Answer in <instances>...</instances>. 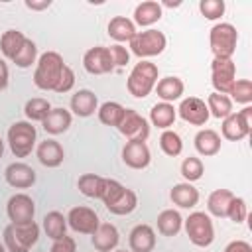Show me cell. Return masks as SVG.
Wrapping results in <instances>:
<instances>
[{"label": "cell", "mask_w": 252, "mask_h": 252, "mask_svg": "<svg viewBox=\"0 0 252 252\" xmlns=\"http://www.w3.org/2000/svg\"><path fill=\"white\" fill-rule=\"evenodd\" d=\"M185 232L191 240V244L199 246V248H207L213 244L215 240V224L211 220V217L203 211H195L191 213L185 220H183Z\"/></svg>", "instance_id": "52a82bcc"}, {"label": "cell", "mask_w": 252, "mask_h": 252, "mask_svg": "<svg viewBox=\"0 0 252 252\" xmlns=\"http://www.w3.org/2000/svg\"><path fill=\"white\" fill-rule=\"evenodd\" d=\"M158 232L163 236H175L179 234V230L183 228V219L179 215V211L175 209H165L158 215Z\"/></svg>", "instance_id": "f1b7e54d"}, {"label": "cell", "mask_w": 252, "mask_h": 252, "mask_svg": "<svg viewBox=\"0 0 252 252\" xmlns=\"http://www.w3.org/2000/svg\"><path fill=\"white\" fill-rule=\"evenodd\" d=\"M159 77V69L156 63H150L148 59H142L140 63H136L126 79V89L134 98H146Z\"/></svg>", "instance_id": "7a4b0ae2"}, {"label": "cell", "mask_w": 252, "mask_h": 252, "mask_svg": "<svg viewBox=\"0 0 252 252\" xmlns=\"http://www.w3.org/2000/svg\"><path fill=\"white\" fill-rule=\"evenodd\" d=\"M177 116L185 122H189L191 126H205L209 120V108L205 104V100L197 98V96H187L179 102Z\"/></svg>", "instance_id": "5bb4252c"}, {"label": "cell", "mask_w": 252, "mask_h": 252, "mask_svg": "<svg viewBox=\"0 0 252 252\" xmlns=\"http://www.w3.org/2000/svg\"><path fill=\"white\" fill-rule=\"evenodd\" d=\"M114 252H132V250H114Z\"/></svg>", "instance_id": "f5cc1de1"}, {"label": "cell", "mask_w": 252, "mask_h": 252, "mask_svg": "<svg viewBox=\"0 0 252 252\" xmlns=\"http://www.w3.org/2000/svg\"><path fill=\"white\" fill-rule=\"evenodd\" d=\"M169 199H171L173 205H177L179 209H193V207L199 203V191H197L191 183L183 181V183H177V185L171 187Z\"/></svg>", "instance_id": "d4e9b609"}, {"label": "cell", "mask_w": 252, "mask_h": 252, "mask_svg": "<svg viewBox=\"0 0 252 252\" xmlns=\"http://www.w3.org/2000/svg\"><path fill=\"white\" fill-rule=\"evenodd\" d=\"M0 252H6V246H4V242H0Z\"/></svg>", "instance_id": "816d5d0a"}, {"label": "cell", "mask_w": 252, "mask_h": 252, "mask_svg": "<svg viewBox=\"0 0 252 252\" xmlns=\"http://www.w3.org/2000/svg\"><path fill=\"white\" fill-rule=\"evenodd\" d=\"M35 156H37L41 165H45V167H59L63 163V159H65V150H63V146L57 140L47 138V140L37 144Z\"/></svg>", "instance_id": "e0dca14e"}, {"label": "cell", "mask_w": 252, "mask_h": 252, "mask_svg": "<svg viewBox=\"0 0 252 252\" xmlns=\"http://www.w3.org/2000/svg\"><path fill=\"white\" fill-rule=\"evenodd\" d=\"M24 4H26V8L39 12V10H47V8L51 6V0H39V2H37V0H26Z\"/></svg>", "instance_id": "c3c4849f"}, {"label": "cell", "mask_w": 252, "mask_h": 252, "mask_svg": "<svg viewBox=\"0 0 252 252\" xmlns=\"http://www.w3.org/2000/svg\"><path fill=\"white\" fill-rule=\"evenodd\" d=\"M122 161L132 169H146L152 161V154L146 142H126L122 148Z\"/></svg>", "instance_id": "2e32d148"}, {"label": "cell", "mask_w": 252, "mask_h": 252, "mask_svg": "<svg viewBox=\"0 0 252 252\" xmlns=\"http://www.w3.org/2000/svg\"><path fill=\"white\" fill-rule=\"evenodd\" d=\"M207 108H209V116H215V118H226L228 114H232V100L226 96V94H219V93H211L207 96Z\"/></svg>", "instance_id": "d6a6232c"}, {"label": "cell", "mask_w": 252, "mask_h": 252, "mask_svg": "<svg viewBox=\"0 0 252 252\" xmlns=\"http://www.w3.org/2000/svg\"><path fill=\"white\" fill-rule=\"evenodd\" d=\"M224 252H252V246L246 240H232L224 246Z\"/></svg>", "instance_id": "7dc6e473"}, {"label": "cell", "mask_w": 252, "mask_h": 252, "mask_svg": "<svg viewBox=\"0 0 252 252\" xmlns=\"http://www.w3.org/2000/svg\"><path fill=\"white\" fill-rule=\"evenodd\" d=\"M4 156V142H2V138H0V158Z\"/></svg>", "instance_id": "f907efd6"}, {"label": "cell", "mask_w": 252, "mask_h": 252, "mask_svg": "<svg viewBox=\"0 0 252 252\" xmlns=\"http://www.w3.org/2000/svg\"><path fill=\"white\" fill-rule=\"evenodd\" d=\"M12 63L20 69H28L32 67L33 63H37V45L32 41V39H26L24 47L20 49V53L12 59Z\"/></svg>", "instance_id": "ab89813d"}, {"label": "cell", "mask_w": 252, "mask_h": 252, "mask_svg": "<svg viewBox=\"0 0 252 252\" xmlns=\"http://www.w3.org/2000/svg\"><path fill=\"white\" fill-rule=\"evenodd\" d=\"M203 173H205V165H203V161H201L199 158L189 156V158H185V159L181 161V175H183V179H185L187 183L199 181V179L203 177Z\"/></svg>", "instance_id": "f35d334b"}, {"label": "cell", "mask_w": 252, "mask_h": 252, "mask_svg": "<svg viewBox=\"0 0 252 252\" xmlns=\"http://www.w3.org/2000/svg\"><path fill=\"white\" fill-rule=\"evenodd\" d=\"M98 224H100V219L91 207L79 205V207H73L67 215V226H71L79 234H94Z\"/></svg>", "instance_id": "7c38bea8"}, {"label": "cell", "mask_w": 252, "mask_h": 252, "mask_svg": "<svg viewBox=\"0 0 252 252\" xmlns=\"http://www.w3.org/2000/svg\"><path fill=\"white\" fill-rule=\"evenodd\" d=\"M230 100H236L238 104H244L248 106L252 102V83L250 79H236L234 85L230 87V93H228Z\"/></svg>", "instance_id": "74e56055"}, {"label": "cell", "mask_w": 252, "mask_h": 252, "mask_svg": "<svg viewBox=\"0 0 252 252\" xmlns=\"http://www.w3.org/2000/svg\"><path fill=\"white\" fill-rule=\"evenodd\" d=\"M26 39L28 37L20 30H6L2 33V37H0V51H2V55L12 61L20 53V49L24 47Z\"/></svg>", "instance_id": "f546056e"}, {"label": "cell", "mask_w": 252, "mask_h": 252, "mask_svg": "<svg viewBox=\"0 0 252 252\" xmlns=\"http://www.w3.org/2000/svg\"><path fill=\"white\" fill-rule=\"evenodd\" d=\"M224 10H226V6L222 0H201L199 2V12L203 14V18H207L211 22L219 20L224 14Z\"/></svg>", "instance_id": "60d3db41"}, {"label": "cell", "mask_w": 252, "mask_h": 252, "mask_svg": "<svg viewBox=\"0 0 252 252\" xmlns=\"http://www.w3.org/2000/svg\"><path fill=\"white\" fill-rule=\"evenodd\" d=\"M124 189H126V187H124L120 181L104 177V187H102V195H100V201L104 203V207L112 205V203L122 195V191H124Z\"/></svg>", "instance_id": "b9f144b4"}, {"label": "cell", "mask_w": 252, "mask_h": 252, "mask_svg": "<svg viewBox=\"0 0 252 252\" xmlns=\"http://www.w3.org/2000/svg\"><path fill=\"white\" fill-rule=\"evenodd\" d=\"M124 110H126V108H124L120 102L106 100V102H102V104L98 106L96 114H98V120H100L104 126H112V128H116V126L120 124L122 116H124Z\"/></svg>", "instance_id": "1f68e13d"}, {"label": "cell", "mask_w": 252, "mask_h": 252, "mask_svg": "<svg viewBox=\"0 0 252 252\" xmlns=\"http://www.w3.org/2000/svg\"><path fill=\"white\" fill-rule=\"evenodd\" d=\"M77 187H79V191L85 197H89V199H100L102 187H104V177L94 175V173H85V175L79 177Z\"/></svg>", "instance_id": "836d02e7"}, {"label": "cell", "mask_w": 252, "mask_h": 252, "mask_svg": "<svg viewBox=\"0 0 252 252\" xmlns=\"http://www.w3.org/2000/svg\"><path fill=\"white\" fill-rule=\"evenodd\" d=\"M226 217H228L232 222L242 224V222L246 220V217H248V205H246V201H244L242 197H236V195H234L232 201H230V205H228Z\"/></svg>", "instance_id": "7bdbcfd3"}, {"label": "cell", "mask_w": 252, "mask_h": 252, "mask_svg": "<svg viewBox=\"0 0 252 252\" xmlns=\"http://www.w3.org/2000/svg\"><path fill=\"white\" fill-rule=\"evenodd\" d=\"M71 122H73L71 112L59 106V108H51V110L47 112V116L41 120V126H43V130H45L47 134L57 136V134L67 132L69 126H71Z\"/></svg>", "instance_id": "7402d4cb"}, {"label": "cell", "mask_w": 252, "mask_h": 252, "mask_svg": "<svg viewBox=\"0 0 252 252\" xmlns=\"http://www.w3.org/2000/svg\"><path fill=\"white\" fill-rule=\"evenodd\" d=\"M91 242L94 246L96 252H112L120 240L118 228L112 222H100L98 228L94 230V234H91Z\"/></svg>", "instance_id": "ac0fdd59"}, {"label": "cell", "mask_w": 252, "mask_h": 252, "mask_svg": "<svg viewBox=\"0 0 252 252\" xmlns=\"http://www.w3.org/2000/svg\"><path fill=\"white\" fill-rule=\"evenodd\" d=\"M163 16V10H161V4L156 2V0H146L142 4H138L134 8V26H142V28H150L154 26L156 22H159Z\"/></svg>", "instance_id": "44dd1931"}, {"label": "cell", "mask_w": 252, "mask_h": 252, "mask_svg": "<svg viewBox=\"0 0 252 252\" xmlns=\"http://www.w3.org/2000/svg\"><path fill=\"white\" fill-rule=\"evenodd\" d=\"M159 148L165 156L169 158H175L183 152V142H181V136L173 130H163L161 136H159Z\"/></svg>", "instance_id": "8d00e7d4"}, {"label": "cell", "mask_w": 252, "mask_h": 252, "mask_svg": "<svg viewBox=\"0 0 252 252\" xmlns=\"http://www.w3.org/2000/svg\"><path fill=\"white\" fill-rule=\"evenodd\" d=\"M132 252H152L156 248V230L150 224H136L128 234Z\"/></svg>", "instance_id": "d6986e66"}, {"label": "cell", "mask_w": 252, "mask_h": 252, "mask_svg": "<svg viewBox=\"0 0 252 252\" xmlns=\"http://www.w3.org/2000/svg\"><path fill=\"white\" fill-rule=\"evenodd\" d=\"M108 53H110V59H112V65L114 67H124L128 61H130V51L122 45V43H114L108 47Z\"/></svg>", "instance_id": "ee69618b"}, {"label": "cell", "mask_w": 252, "mask_h": 252, "mask_svg": "<svg viewBox=\"0 0 252 252\" xmlns=\"http://www.w3.org/2000/svg\"><path fill=\"white\" fill-rule=\"evenodd\" d=\"M195 150L201 154V156H205V158H211V156H217L219 152H220V136H219V132H215V130H211V128H203V130H199L197 134H195Z\"/></svg>", "instance_id": "cb8c5ba5"}, {"label": "cell", "mask_w": 252, "mask_h": 252, "mask_svg": "<svg viewBox=\"0 0 252 252\" xmlns=\"http://www.w3.org/2000/svg\"><path fill=\"white\" fill-rule=\"evenodd\" d=\"M49 110H51L49 100H47V98H41V96L30 98V100L26 102V106H24V114H26L28 122H41V120L47 116Z\"/></svg>", "instance_id": "e575fe53"}, {"label": "cell", "mask_w": 252, "mask_h": 252, "mask_svg": "<svg viewBox=\"0 0 252 252\" xmlns=\"http://www.w3.org/2000/svg\"><path fill=\"white\" fill-rule=\"evenodd\" d=\"M236 41H238V32L228 22L215 24L209 32V45L215 59H232L236 51Z\"/></svg>", "instance_id": "277c9868"}, {"label": "cell", "mask_w": 252, "mask_h": 252, "mask_svg": "<svg viewBox=\"0 0 252 252\" xmlns=\"http://www.w3.org/2000/svg\"><path fill=\"white\" fill-rule=\"evenodd\" d=\"M116 128L124 138H128V142H146L150 136V122L134 108L124 110V116Z\"/></svg>", "instance_id": "9c48e42d"}, {"label": "cell", "mask_w": 252, "mask_h": 252, "mask_svg": "<svg viewBox=\"0 0 252 252\" xmlns=\"http://www.w3.org/2000/svg\"><path fill=\"white\" fill-rule=\"evenodd\" d=\"M138 207V195L132 191V189H124L122 191V195L112 203V205H108L106 209L112 213V215H120V217H124V215H130L134 209Z\"/></svg>", "instance_id": "d590c367"}, {"label": "cell", "mask_w": 252, "mask_h": 252, "mask_svg": "<svg viewBox=\"0 0 252 252\" xmlns=\"http://www.w3.org/2000/svg\"><path fill=\"white\" fill-rule=\"evenodd\" d=\"M49 252H77L75 238H71V236H67V234H65L63 238L53 240V244H51Z\"/></svg>", "instance_id": "bcb514c9"}, {"label": "cell", "mask_w": 252, "mask_h": 252, "mask_svg": "<svg viewBox=\"0 0 252 252\" xmlns=\"http://www.w3.org/2000/svg\"><path fill=\"white\" fill-rule=\"evenodd\" d=\"M234 193L228 189H215L207 199V215H213L217 219H224L228 213V205L232 201Z\"/></svg>", "instance_id": "83f0119b"}, {"label": "cell", "mask_w": 252, "mask_h": 252, "mask_svg": "<svg viewBox=\"0 0 252 252\" xmlns=\"http://www.w3.org/2000/svg\"><path fill=\"white\" fill-rule=\"evenodd\" d=\"M130 43V51L142 59H148V57H156L159 53H163L165 45H167V39H165V33L159 32V30H144V32H136V35L128 41Z\"/></svg>", "instance_id": "5b68a950"}, {"label": "cell", "mask_w": 252, "mask_h": 252, "mask_svg": "<svg viewBox=\"0 0 252 252\" xmlns=\"http://www.w3.org/2000/svg\"><path fill=\"white\" fill-rule=\"evenodd\" d=\"M8 81H10V71H8V65L4 59H0V91H4L8 87Z\"/></svg>", "instance_id": "681fc988"}, {"label": "cell", "mask_w": 252, "mask_h": 252, "mask_svg": "<svg viewBox=\"0 0 252 252\" xmlns=\"http://www.w3.org/2000/svg\"><path fill=\"white\" fill-rule=\"evenodd\" d=\"M35 126L28 120H18L8 128V144L16 158H28L35 148Z\"/></svg>", "instance_id": "8992f818"}, {"label": "cell", "mask_w": 252, "mask_h": 252, "mask_svg": "<svg viewBox=\"0 0 252 252\" xmlns=\"http://www.w3.org/2000/svg\"><path fill=\"white\" fill-rule=\"evenodd\" d=\"M6 213L12 224H26L32 222L35 217V203L26 193H16L6 203Z\"/></svg>", "instance_id": "8fae6325"}, {"label": "cell", "mask_w": 252, "mask_h": 252, "mask_svg": "<svg viewBox=\"0 0 252 252\" xmlns=\"http://www.w3.org/2000/svg\"><path fill=\"white\" fill-rule=\"evenodd\" d=\"M73 87H75V73H73V69H71L69 65H65V67H63V73H61V77H59V83H57V87H55V93H59V94L69 93Z\"/></svg>", "instance_id": "f6af8a7d"}, {"label": "cell", "mask_w": 252, "mask_h": 252, "mask_svg": "<svg viewBox=\"0 0 252 252\" xmlns=\"http://www.w3.org/2000/svg\"><path fill=\"white\" fill-rule=\"evenodd\" d=\"M106 30H108V35H110L114 41H118V43L130 41V39L136 35V26H134V22H132L130 18H126V16H114V18L108 22Z\"/></svg>", "instance_id": "484cf974"}, {"label": "cell", "mask_w": 252, "mask_h": 252, "mask_svg": "<svg viewBox=\"0 0 252 252\" xmlns=\"http://www.w3.org/2000/svg\"><path fill=\"white\" fill-rule=\"evenodd\" d=\"M39 240V226L35 220L26 224H8L4 228V246L8 252H30Z\"/></svg>", "instance_id": "3957f363"}, {"label": "cell", "mask_w": 252, "mask_h": 252, "mask_svg": "<svg viewBox=\"0 0 252 252\" xmlns=\"http://www.w3.org/2000/svg\"><path fill=\"white\" fill-rule=\"evenodd\" d=\"M65 61L57 51H45L37 57V65L33 71V85L41 91H55L59 77L63 73Z\"/></svg>", "instance_id": "6da1fadb"}, {"label": "cell", "mask_w": 252, "mask_h": 252, "mask_svg": "<svg viewBox=\"0 0 252 252\" xmlns=\"http://www.w3.org/2000/svg\"><path fill=\"white\" fill-rule=\"evenodd\" d=\"M83 67L91 75H106V73H110L114 69V65H112V59H110L108 47L94 45V47L87 49L85 55H83Z\"/></svg>", "instance_id": "4fadbf2b"}, {"label": "cell", "mask_w": 252, "mask_h": 252, "mask_svg": "<svg viewBox=\"0 0 252 252\" xmlns=\"http://www.w3.org/2000/svg\"><path fill=\"white\" fill-rule=\"evenodd\" d=\"M154 89H156L158 96L161 98V102H169V104H171L173 100L181 98V94H183V91H185V85H183V81H181L179 77L167 75V77L159 79Z\"/></svg>", "instance_id": "603a6c76"}, {"label": "cell", "mask_w": 252, "mask_h": 252, "mask_svg": "<svg viewBox=\"0 0 252 252\" xmlns=\"http://www.w3.org/2000/svg\"><path fill=\"white\" fill-rule=\"evenodd\" d=\"M175 118H177V110L169 102H156L152 106V110H150L152 126H158L161 130H169V126H173Z\"/></svg>", "instance_id": "4316f807"}, {"label": "cell", "mask_w": 252, "mask_h": 252, "mask_svg": "<svg viewBox=\"0 0 252 252\" xmlns=\"http://www.w3.org/2000/svg\"><path fill=\"white\" fill-rule=\"evenodd\" d=\"M71 110L73 114L87 118L93 116L98 110V98L91 89H79L73 96H71Z\"/></svg>", "instance_id": "ffe728a7"}, {"label": "cell", "mask_w": 252, "mask_h": 252, "mask_svg": "<svg viewBox=\"0 0 252 252\" xmlns=\"http://www.w3.org/2000/svg\"><path fill=\"white\" fill-rule=\"evenodd\" d=\"M4 179L14 189H28L35 183V171L24 161H14L4 169Z\"/></svg>", "instance_id": "9a60e30c"}, {"label": "cell", "mask_w": 252, "mask_h": 252, "mask_svg": "<svg viewBox=\"0 0 252 252\" xmlns=\"http://www.w3.org/2000/svg\"><path fill=\"white\" fill-rule=\"evenodd\" d=\"M43 230L51 240L63 238L67 232V217H63V213L59 211H49L43 217Z\"/></svg>", "instance_id": "4dcf8cb0"}, {"label": "cell", "mask_w": 252, "mask_h": 252, "mask_svg": "<svg viewBox=\"0 0 252 252\" xmlns=\"http://www.w3.org/2000/svg\"><path fill=\"white\" fill-rule=\"evenodd\" d=\"M250 128H252V106L248 104L242 110L228 114L222 120L220 132H222V138L230 142H240L250 134Z\"/></svg>", "instance_id": "ba28073f"}, {"label": "cell", "mask_w": 252, "mask_h": 252, "mask_svg": "<svg viewBox=\"0 0 252 252\" xmlns=\"http://www.w3.org/2000/svg\"><path fill=\"white\" fill-rule=\"evenodd\" d=\"M236 81V65L232 59H213L211 63V83L215 87V93L226 94L230 93V87Z\"/></svg>", "instance_id": "30bf717a"}]
</instances>
